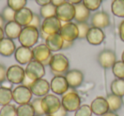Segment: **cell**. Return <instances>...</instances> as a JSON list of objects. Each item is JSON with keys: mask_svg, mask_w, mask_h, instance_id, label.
I'll return each mask as SVG.
<instances>
[{"mask_svg": "<svg viewBox=\"0 0 124 116\" xmlns=\"http://www.w3.org/2000/svg\"><path fill=\"white\" fill-rule=\"evenodd\" d=\"M35 112L31 102L21 104L16 107V116H34Z\"/></svg>", "mask_w": 124, "mask_h": 116, "instance_id": "83f0119b", "label": "cell"}, {"mask_svg": "<svg viewBox=\"0 0 124 116\" xmlns=\"http://www.w3.org/2000/svg\"><path fill=\"white\" fill-rule=\"evenodd\" d=\"M39 35H40V38H42L43 39H46L47 38H48V34H46V33H44V32H43L41 29H39Z\"/></svg>", "mask_w": 124, "mask_h": 116, "instance_id": "c3c4849f", "label": "cell"}, {"mask_svg": "<svg viewBox=\"0 0 124 116\" xmlns=\"http://www.w3.org/2000/svg\"><path fill=\"white\" fill-rule=\"evenodd\" d=\"M30 89L34 96L38 97H43L44 96L48 95V91L50 90V83H48L46 80L43 78L38 79L37 80H34Z\"/></svg>", "mask_w": 124, "mask_h": 116, "instance_id": "9a60e30c", "label": "cell"}, {"mask_svg": "<svg viewBox=\"0 0 124 116\" xmlns=\"http://www.w3.org/2000/svg\"><path fill=\"white\" fill-rule=\"evenodd\" d=\"M14 55L15 59L21 65H26L33 60L32 49L29 48V47L21 45L20 47L16 48Z\"/></svg>", "mask_w": 124, "mask_h": 116, "instance_id": "5bb4252c", "label": "cell"}, {"mask_svg": "<svg viewBox=\"0 0 124 116\" xmlns=\"http://www.w3.org/2000/svg\"><path fill=\"white\" fill-rule=\"evenodd\" d=\"M4 25H5V21H4L2 15L0 14V27H4Z\"/></svg>", "mask_w": 124, "mask_h": 116, "instance_id": "f5cc1de1", "label": "cell"}, {"mask_svg": "<svg viewBox=\"0 0 124 116\" xmlns=\"http://www.w3.org/2000/svg\"><path fill=\"white\" fill-rule=\"evenodd\" d=\"M33 82H34V80H31V79H29L26 75V76H25V78H24V80H23V82H22V84H21V85H25V86H26V87H28V88H30V87H31V85H32Z\"/></svg>", "mask_w": 124, "mask_h": 116, "instance_id": "7bdbcfd3", "label": "cell"}, {"mask_svg": "<svg viewBox=\"0 0 124 116\" xmlns=\"http://www.w3.org/2000/svg\"><path fill=\"white\" fill-rule=\"evenodd\" d=\"M102 0H83V4L90 11H96L101 5Z\"/></svg>", "mask_w": 124, "mask_h": 116, "instance_id": "e575fe53", "label": "cell"}, {"mask_svg": "<svg viewBox=\"0 0 124 116\" xmlns=\"http://www.w3.org/2000/svg\"><path fill=\"white\" fill-rule=\"evenodd\" d=\"M16 11H15L14 9H12L11 8H9V6L5 7L2 11V16L4 17V21L9 22V21H14L15 18H16Z\"/></svg>", "mask_w": 124, "mask_h": 116, "instance_id": "d590c367", "label": "cell"}, {"mask_svg": "<svg viewBox=\"0 0 124 116\" xmlns=\"http://www.w3.org/2000/svg\"><path fill=\"white\" fill-rule=\"evenodd\" d=\"M41 104L45 115H52L61 107V100L54 94H48L42 97Z\"/></svg>", "mask_w": 124, "mask_h": 116, "instance_id": "277c9868", "label": "cell"}, {"mask_svg": "<svg viewBox=\"0 0 124 116\" xmlns=\"http://www.w3.org/2000/svg\"><path fill=\"white\" fill-rule=\"evenodd\" d=\"M67 2L71 3V4H74V5H76V4H81L82 2H83V0H66Z\"/></svg>", "mask_w": 124, "mask_h": 116, "instance_id": "681fc988", "label": "cell"}, {"mask_svg": "<svg viewBox=\"0 0 124 116\" xmlns=\"http://www.w3.org/2000/svg\"><path fill=\"white\" fill-rule=\"evenodd\" d=\"M90 107H91L93 114L97 116H102L105 113L110 111L108 102H107L106 98L103 97H98L93 99L92 101Z\"/></svg>", "mask_w": 124, "mask_h": 116, "instance_id": "2e32d148", "label": "cell"}, {"mask_svg": "<svg viewBox=\"0 0 124 116\" xmlns=\"http://www.w3.org/2000/svg\"><path fill=\"white\" fill-rule=\"evenodd\" d=\"M65 77L67 80L70 88L71 89H76L78 87L81 86V85L83 82V80H84V75H83V72L78 69L69 70L66 73Z\"/></svg>", "mask_w": 124, "mask_h": 116, "instance_id": "e0dca14e", "label": "cell"}, {"mask_svg": "<svg viewBox=\"0 0 124 116\" xmlns=\"http://www.w3.org/2000/svg\"><path fill=\"white\" fill-rule=\"evenodd\" d=\"M63 43H64V39L60 33L48 35V38L45 39V45L52 52H57L62 50Z\"/></svg>", "mask_w": 124, "mask_h": 116, "instance_id": "44dd1931", "label": "cell"}, {"mask_svg": "<svg viewBox=\"0 0 124 116\" xmlns=\"http://www.w3.org/2000/svg\"><path fill=\"white\" fill-rule=\"evenodd\" d=\"M25 73L29 79L37 80L38 79H42L45 75V67L39 62L32 60L28 64H26Z\"/></svg>", "mask_w": 124, "mask_h": 116, "instance_id": "ba28073f", "label": "cell"}, {"mask_svg": "<svg viewBox=\"0 0 124 116\" xmlns=\"http://www.w3.org/2000/svg\"><path fill=\"white\" fill-rule=\"evenodd\" d=\"M75 17L74 20L78 23L79 22H87L88 20L90 17V12L91 11L88 9V8L85 7V5L81 3V4H78L75 5Z\"/></svg>", "mask_w": 124, "mask_h": 116, "instance_id": "cb8c5ba5", "label": "cell"}, {"mask_svg": "<svg viewBox=\"0 0 124 116\" xmlns=\"http://www.w3.org/2000/svg\"><path fill=\"white\" fill-rule=\"evenodd\" d=\"M25 76V69L20 65H12L7 68V80L13 85L22 84Z\"/></svg>", "mask_w": 124, "mask_h": 116, "instance_id": "8fae6325", "label": "cell"}, {"mask_svg": "<svg viewBox=\"0 0 124 116\" xmlns=\"http://www.w3.org/2000/svg\"><path fill=\"white\" fill-rule=\"evenodd\" d=\"M112 73L116 79H124V62L116 61L111 68Z\"/></svg>", "mask_w": 124, "mask_h": 116, "instance_id": "4dcf8cb0", "label": "cell"}, {"mask_svg": "<svg viewBox=\"0 0 124 116\" xmlns=\"http://www.w3.org/2000/svg\"><path fill=\"white\" fill-rule=\"evenodd\" d=\"M0 116H16V107L13 104H6L0 109Z\"/></svg>", "mask_w": 124, "mask_h": 116, "instance_id": "1f68e13d", "label": "cell"}, {"mask_svg": "<svg viewBox=\"0 0 124 116\" xmlns=\"http://www.w3.org/2000/svg\"><path fill=\"white\" fill-rule=\"evenodd\" d=\"M67 114L68 112L61 106L54 114H52V116H67Z\"/></svg>", "mask_w": 124, "mask_h": 116, "instance_id": "60d3db41", "label": "cell"}, {"mask_svg": "<svg viewBox=\"0 0 124 116\" xmlns=\"http://www.w3.org/2000/svg\"><path fill=\"white\" fill-rule=\"evenodd\" d=\"M22 28V27L18 24L16 21L6 22V24L4 27V33H5L6 37L13 40L19 38Z\"/></svg>", "mask_w": 124, "mask_h": 116, "instance_id": "7402d4cb", "label": "cell"}, {"mask_svg": "<svg viewBox=\"0 0 124 116\" xmlns=\"http://www.w3.org/2000/svg\"><path fill=\"white\" fill-rule=\"evenodd\" d=\"M33 14H34V13H33L29 8L24 7L21 9H20V10L16 11L15 21H16L18 24L21 25L22 27H27V26H29L31 20H32Z\"/></svg>", "mask_w": 124, "mask_h": 116, "instance_id": "ffe728a7", "label": "cell"}, {"mask_svg": "<svg viewBox=\"0 0 124 116\" xmlns=\"http://www.w3.org/2000/svg\"><path fill=\"white\" fill-rule=\"evenodd\" d=\"M44 116H52V115H49V114H46V115H44Z\"/></svg>", "mask_w": 124, "mask_h": 116, "instance_id": "11a10c76", "label": "cell"}, {"mask_svg": "<svg viewBox=\"0 0 124 116\" xmlns=\"http://www.w3.org/2000/svg\"><path fill=\"white\" fill-rule=\"evenodd\" d=\"M31 89L23 85H19L13 90V100L19 105L29 103L32 98Z\"/></svg>", "mask_w": 124, "mask_h": 116, "instance_id": "8992f818", "label": "cell"}, {"mask_svg": "<svg viewBox=\"0 0 124 116\" xmlns=\"http://www.w3.org/2000/svg\"><path fill=\"white\" fill-rule=\"evenodd\" d=\"M110 8L114 16L124 18V0H113Z\"/></svg>", "mask_w": 124, "mask_h": 116, "instance_id": "4316f807", "label": "cell"}, {"mask_svg": "<svg viewBox=\"0 0 124 116\" xmlns=\"http://www.w3.org/2000/svg\"><path fill=\"white\" fill-rule=\"evenodd\" d=\"M75 5L71 3H64L61 5L56 7V17L64 22H69L74 20L75 17Z\"/></svg>", "mask_w": 124, "mask_h": 116, "instance_id": "52a82bcc", "label": "cell"}, {"mask_svg": "<svg viewBox=\"0 0 124 116\" xmlns=\"http://www.w3.org/2000/svg\"><path fill=\"white\" fill-rule=\"evenodd\" d=\"M26 4L27 0H7V6L15 11H18L22 8L26 7Z\"/></svg>", "mask_w": 124, "mask_h": 116, "instance_id": "d6a6232c", "label": "cell"}, {"mask_svg": "<svg viewBox=\"0 0 124 116\" xmlns=\"http://www.w3.org/2000/svg\"><path fill=\"white\" fill-rule=\"evenodd\" d=\"M122 61L124 62V50H123V52H122Z\"/></svg>", "mask_w": 124, "mask_h": 116, "instance_id": "db71d44e", "label": "cell"}, {"mask_svg": "<svg viewBox=\"0 0 124 116\" xmlns=\"http://www.w3.org/2000/svg\"><path fill=\"white\" fill-rule=\"evenodd\" d=\"M110 90L118 97H124V79H115L110 84Z\"/></svg>", "mask_w": 124, "mask_h": 116, "instance_id": "484cf974", "label": "cell"}, {"mask_svg": "<svg viewBox=\"0 0 124 116\" xmlns=\"http://www.w3.org/2000/svg\"><path fill=\"white\" fill-rule=\"evenodd\" d=\"M110 16L105 11H97L91 17L92 27L103 29L110 26Z\"/></svg>", "mask_w": 124, "mask_h": 116, "instance_id": "d6986e66", "label": "cell"}, {"mask_svg": "<svg viewBox=\"0 0 124 116\" xmlns=\"http://www.w3.org/2000/svg\"><path fill=\"white\" fill-rule=\"evenodd\" d=\"M93 112H92L91 107L87 104L81 105L78 108V110L75 111L74 116H92Z\"/></svg>", "mask_w": 124, "mask_h": 116, "instance_id": "8d00e7d4", "label": "cell"}, {"mask_svg": "<svg viewBox=\"0 0 124 116\" xmlns=\"http://www.w3.org/2000/svg\"><path fill=\"white\" fill-rule=\"evenodd\" d=\"M13 100V90L11 89L0 87V106L10 103Z\"/></svg>", "mask_w": 124, "mask_h": 116, "instance_id": "f1b7e54d", "label": "cell"}, {"mask_svg": "<svg viewBox=\"0 0 124 116\" xmlns=\"http://www.w3.org/2000/svg\"><path fill=\"white\" fill-rule=\"evenodd\" d=\"M48 66L54 76H58V75H66V73L69 71L70 63L69 60L66 55L58 53L52 55L51 61Z\"/></svg>", "mask_w": 124, "mask_h": 116, "instance_id": "6da1fadb", "label": "cell"}, {"mask_svg": "<svg viewBox=\"0 0 124 116\" xmlns=\"http://www.w3.org/2000/svg\"><path fill=\"white\" fill-rule=\"evenodd\" d=\"M70 86L65 75L54 76L50 81V90L54 94L56 95H64L69 90Z\"/></svg>", "mask_w": 124, "mask_h": 116, "instance_id": "9c48e42d", "label": "cell"}, {"mask_svg": "<svg viewBox=\"0 0 124 116\" xmlns=\"http://www.w3.org/2000/svg\"><path fill=\"white\" fill-rule=\"evenodd\" d=\"M102 1H105V0H102Z\"/></svg>", "mask_w": 124, "mask_h": 116, "instance_id": "9f6ffc18", "label": "cell"}, {"mask_svg": "<svg viewBox=\"0 0 124 116\" xmlns=\"http://www.w3.org/2000/svg\"><path fill=\"white\" fill-rule=\"evenodd\" d=\"M105 35L101 28L90 27L87 34L86 39L92 45H100L105 40Z\"/></svg>", "mask_w": 124, "mask_h": 116, "instance_id": "ac0fdd59", "label": "cell"}, {"mask_svg": "<svg viewBox=\"0 0 124 116\" xmlns=\"http://www.w3.org/2000/svg\"><path fill=\"white\" fill-rule=\"evenodd\" d=\"M41 101H42V97H37V98L33 99L32 102H31L33 107V109H34L35 115H38V116L45 115L44 112L43 110V107H42Z\"/></svg>", "mask_w": 124, "mask_h": 116, "instance_id": "836d02e7", "label": "cell"}, {"mask_svg": "<svg viewBox=\"0 0 124 116\" xmlns=\"http://www.w3.org/2000/svg\"><path fill=\"white\" fill-rule=\"evenodd\" d=\"M73 45H74V42H73V41H66V40H64L62 50H67V49L71 48Z\"/></svg>", "mask_w": 124, "mask_h": 116, "instance_id": "ee69618b", "label": "cell"}, {"mask_svg": "<svg viewBox=\"0 0 124 116\" xmlns=\"http://www.w3.org/2000/svg\"><path fill=\"white\" fill-rule=\"evenodd\" d=\"M33 52V60L41 62L43 66H48L52 58V51L48 48L45 44H40V45L35 46L32 49Z\"/></svg>", "mask_w": 124, "mask_h": 116, "instance_id": "5b68a950", "label": "cell"}, {"mask_svg": "<svg viewBox=\"0 0 124 116\" xmlns=\"http://www.w3.org/2000/svg\"><path fill=\"white\" fill-rule=\"evenodd\" d=\"M34 116H38V115H34Z\"/></svg>", "mask_w": 124, "mask_h": 116, "instance_id": "6f0895ef", "label": "cell"}, {"mask_svg": "<svg viewBox=\"0 0 124 116\" xmlns=\"http://www.w3.org/2000/svg\"><path fill=\"white\" fill-rule=\"evenodd\" d=\"M118 31H119V37H120L121 40L122 42H124V20L121 21V23L119 24Z\"/></svg>", "mask_w": 124, "mask_h": 116, "instance_id": "b9f144b4", "label": "cell"}, {"mask_svg": "<svg viewBox=\"0 0 124 116\" xmlns=\"http://www.w3.org/2000/svg\"><path fill=\"white\" fill-rule=\"evenodd\" d=\"M97 61L100 67L105 69L111 68L114 63L116 62V56L114 51L110 50H104L98 55Z\"/></svg>", "mask_w": 124, "mask_h": 116, "instance_id": "4fadbf2b", "label": "cell"}, {"mask_svg": "<svg viewBox=\"0 0 124 116\" xmlns=\"http://www.w3.org/2000/svg\"><path fill=\"white\" fill-rule=\"evenodd\" d=\"M4 35H5V33H4V27H0V41H1L3 38H4Z\"/></svg>", "mask_w": 124, "mask_h": 116, "instance_id": "816d5d0a", "label": "cell"}, {"mask_svg": "<svg viewBox=\"0 0 124 116\" xmlns=\"http://www.w3.org/2000/svg\"><path fill=\"white\" fill-rule=\"evenodd\" d=\"M35 1H36L37 4L41 6V7L42 6L47 5V4H51V0H35Z\"/></svg>", "mask_w": 124, "mask_h": 116, "instance_id": "f6af8a7d", "label": "cell"}, {"mask_svg": "<svg viewBox=\"0 0 124 116\" xmlns=\"http://www.w3.org/2000/svg\"><path fill=\"white\" fill-rule=\"evenodd\" d=\"M60 33L63 39L66 41H73L74 42L77 38H78L79 32H78V27L77 23L71 22H65L62 24L61 28H60Z\"/></svg>", "mask_w": 124, "mask_h": 116, "instance_id": "30bf717a", "label": "cell"}, {"mask_svg": "<svg viewBox=\"0 0 124 116\" xmlns=\"http://www.w3.org/2000/svg\"><path fill=\"white\" fill-rule=\"evenodd\" d=\"M61 26V21L60 19H58L56 16H53V17L43 19V21H42L40 29L43 32H44L46 34L51 35L60 33Z\"/></svg>", "mask_w": 124, "mask_h": 116, "instance_id": "7c38bea8", "label": "cell"}, {"mask_svg": "<svg viewBox=\"0 0 124 116\" xmlns=\"http://www.w3.org/2000/svg\"><path fill=\"white\" fill-rule=\"evenodd\" d=\"M102 116H118V114H116V112H112V111H108V112L105 113V114H103Z\"/></svg>", "mask_w": 124, "mask_h": 116, "instance_id": "f907efd6", "label": "cell"}, {"mask_svg": "<svg viewBox=\"0 0 124 116\" xmlns=\"http://www.w3.org/2000/svg\"><path fill=\"white\" fill-rule=\"evenodd\" d=\"M66 2V0H51V4H54L55 7H58V6L61 5Z\"/></svg>", "mask_w": 124, "mask_h": 116, "instance_id": "bcb514c9", "label": "cell"}, {"mask_svg": "<svg viewBox=\"0 0 124 116\" xmlns=\"http://www.w3.org/2000/svg\"><path fill=\"white\" fill-rule=\"evenodd\" d=\"M41 25H42V21H41V16L38 14H33V17L31 20V23H30L29 26L33 27H36L38 29L41 28Z\"/></svg>", "mask_w": 124, "mask_h": 116, "instance_id": "f35d334b", "label": "cell"}, {"mask_svg": "<svg viewBox=\"0 0 124 116\" xmlns=\"http://www.w3.org/2000/svg\"><path fill=\"white\" fill-rule=\"evenodd\" d=\"M81 97L74 90L69 91L62 95L61 106L69 112H75L81 106Z\"/></svg>", "mask_w": 124, "mask_h": 116, "instance_id": "3957f363", "label": "cell"}, {"mask_svg": "<svg viewBox=\"0 0 124 116\" xmlns=\"http://www.w3.org/2000/svg\"><path fill=\"white\" fill-rule=\"evenodd\" d=\"M7 80V68L5 66L0 64V84Z\"/></svg>", "mask_w": 124, "mask_h": 116, "instance_id": "ab89813d", "label": "cell"}, {"mask_svg": "<svg viewBox=\"0 0 124 116\" xmlns=\"http://www.w3.org/2000/svg\"><path fill=\"white\" fill-rule=\"evenodd\" d=\"M78 27V32H79V35H78V38L79 39H83L86 38L88 32L89 30L90 27L87 22H79L77 23Z\"/></svg>", "mask_w": 124, "mask_h": 116, "instance_id": "74e56055", "label": "cell"}, {"mask_svg": "<svg viewBox=\"0 0 124 116\" xmlns=\"http://www.w3.org/2000/svg\"><path fill=\"white\" fill-rule=\"evenodd\" d=\"M106 100L109 104V108L110 111L112 112H116L122 107V99L121 97L115 95L113 93L108 94L106 97Z\"/></svg>", "mask_w": 124, "mask_h": 116, "instance_id": "d4e9b609", "label": "cell"}, {"mask_svg": "<svg viewBox=\"0 0 124 116\" xmlns=\"http://www.w3.org/2000/svg\"><path fill=\"white\" fill-rule=\"evenodd\" d=\"M12 85H13V84L10 83L9 81H8V80L3 82V83L1 84V86L4 87V88H8V89H11V88H12Z\"/></svg>", "mask_w": 124, "mask_h": 116, "instance_id": "7dc6e473", "label": "cell"}, {"mask_svg": "<svg viewBox=\"0 0 124 116\" xmlns=\"http://www.w3.org/2000/svg\"><path fill=\"white\" fill-rule=\"evenodd\" d=\"M39 37V29L31 26H27L22 28L18 40L22 46L31 48L38 43Z\"/></svg>", "mask_w": 124, "mask_h": 116, "instance_id": "7a4b0ae2", "label": "cell"}, {"mask_svg": "<svg viewBox=\"0 0 124 116\" xmlns=\"http://www.w3.org/2000/svg\"><path fill=\"white\" fill-rule=\"evenodd\" d=\"M39 13L40 16L43 19L56 16V7L54 4H48L47 5L42 6L39 9Z\"/></svg>", "mask_w": 124, "mask_h": 116, "instance_id": "f546056e", "label": "cell"}, {"mask_svg": "<svg viewBox=\"0 0 124 116\" xmlns=\"http://www.w3.org/2000/svg\"><path fill=\"white\" fill-rule=\"evenodd\" d=\"M16 50L14 40L9 38H4L0 41V55L3 56L9 57L15 54Z\"/></svg>", "mask_w": 124, "mask_h": 116, "instance_id": "603a6c76", "label": "cell"}]
</instances>
